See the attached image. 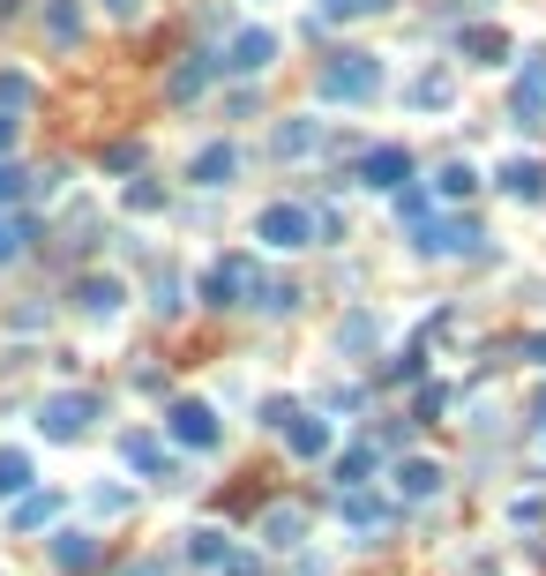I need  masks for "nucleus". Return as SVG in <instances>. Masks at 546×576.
<instances>
[{
    "label": "nucleus",
    "mask_w": 546,
    "mask_h": 576,
    "mask_svg": "<svg viewBox=\"0 0 546 576\" xmlns=\"http://www.w3.org/2000/svg\"><path fill=\"white\" fill-rule=\"evenodd\" d=\"M464 53H471L479 68H494V60H509V38H502V31H487V23H479V31H464Z\"/></svg>",
    "instance_id": "nucleus-11"
},
{
    "label": "nucleus",
    "mask_w": 546,
    "mask_h": 576,
    "mask_svg": "<svg viewBox=\"0 0 546 576\" xmlns=\"http://www.w3.org/2000/svg\"><path fill=\"white\" fill-rule=\"evenodd\" d=\"M322 98L330 105H367V98H382V60L375 53H337L330 68H322Z\"/></svg>",
    "instance_id": "nucleus-1"
},
{
    "label": "nucleus",
    "mask_w": 546,
    "mask_h": 576,
    "mask_svg": "<svg viewBox=\"0 0 546 576\" xmlns=\"http://www.w3.org/2000/svg\"><path fill=\"white\" fill-rule=\"evenodd\" d=\"M397 479H405V494H434V487H442V464H426V456H412V464H405Z\"/></svg>",
    "instance_id": "nucleus-15"
},
{
    "label": "nucleus",
    "mask_w": 546,
    "mask_h": 576,
    "mask_svg": "<svg viewBox=\"0 0 546 576\" xmlns=\"http://www.w3.org/2000/svg\"><path fill=\"white\" fill-rule=\"evenodd\" d=\"M420 247H434V255H464V247H479V225L471 217H450V225H426V240Z\"/></svg>",
    "instance_id": "nucleus-8"
},
{
    "label": "nucleus",
    "mask_w": 546,
    "mask_h": 576,
    "mask_svg": "<svg viewBox=\"0 0 546 576\" xmlns=\"http://www.w3.org/2000/svg\"><path fill=\"white\" fill-rule=\"evenodd\" d=\"M15 188H23V172H15V165H0V203H8Z\"/></svg>",
    "instance_id": "nucleus-21"
},
{
    "label": "nucleus",
    "mask_w": 546,
    "mask_h": 576,
    "mask_svg": "<svg viewBox=\"0 0 546 576\" xmlns=\"http://www.w3.org/2000/svg\"><path fill=\"white\" fill-rule=\"evenodd\" d=\"M45 23H53V45H76V38H83V15H76L68 0H53V8H45Z\"/></svg>",
    "instance_id": "nucleus-13"
},
{
    "label": "nucleus",
    "mask_w": 546,
    "mask_h": 576,
    "mask_svg": "<svg viewBox=\"0 0 546 576\" xmlns=\"http://www.w3.org/2000/svg\"><path fill=\"white\" fill-rule=\"evenodd\" d=\"M232 172H240V158H232V143H211V150L195 158V180H203V188H225Z\"/></svg>",
    "instance_id": "nucleus-10"
},
{
    "label": "nucleus",
    "mask_w": 546,
    "mask_h": 576,
    "mask_svg": "<svg viewBox=\"0 0 546 576\" xmlns=\"http://www.w3.org/2000/svg\"><path fill=\"white\" fill-rule=\"evenodd\" d=\"M270 60H277V38H270V31H240L232 53H225V68H240V76H262Z\"/></svg>",
    "instance_id": "nucleus-4"
},
{
    "label": "nucleus",
    "mask_w": 546,
    "mask_h": 576,
    "mask_svg": "<svg viewBox=\"0 0 546 576\" xmlns=\"http://www.w3.org/2000/svg\"><path fill=\"white\" fill-rule=\"evenodd\" d=\"M90 411H98V405H90V397H53V405L38 411V427H45V434H53V442H76V434H83V427H90Z\"/></svg>",
    "instance_id": "nucleus-3"
},
{
    "label": "nucleus",
    "mask_w": 546,
    "mask_h": 576,
    "mask_svg": "<svg viewBox=\"0 0 546 576\" xmlns=\"http://www.w3.org/2000/svg\"><path fill=\"white\" fill-rule=\"evenodd\" d=\"M15 240H23V233H15V225H0V262H15Z\"/></svg>",
    "instance_id": "nucleus-22"
},
{
    "label": "nucleus",
    "mask_w": 546,
    "mask_h": 576,
    "mask_svg": "<svg viewBox=\"0 0 546 576\" xmlns=\"http://www.w3.org/2000/svg\"><path fill=\"white\" fill-rule=\"evenodd\" d=\"M494 180H502V195H524V203H532V195H546V165H539V158H509Z\"/></svg>",
    "instance_id": "nucleus-6"
},
{
    "label": "nucleus",
    "mask_w": 546,
    "mask_h": 576,
    "mask_svg": "<svg viewBox=\"0 0 546 576\" xmlns=\"http://www.w3.org/2000/svg\"><path fill=\"white\" fill-rule=\"evenodd\" d=\"M315 143H322V127H315V121H299V127H285V135H277V150H293V158H307Z\"/></svg>",
    "instance_id": "nucleus-18"
},
{
    "label": "nucleus",
    "mask_w": 546,
    "mask_h": 576,
    "mask_svg": "<svg viewBox=\"0 0 546 576\" xmlns=\"http://www.w3.org/2000/svg\"><path fill=\"white\" fill-rule=\"evenodd\" d=\"M262 532H270V546H293V539H299V509H277Z\"/></svg>",
    "instance_id": "nucleus-19"
},
{
    "label": "nucleus",
    "mask_w": 546,
    "mask_h": 576,
    "mask_svg": "<svg viewBox=\"0 0 546 576\" xmlns=\"http://www.w3.org/2000/svg\"><path fill=\"white\" fill-rule=\"evenodd\" d=\"M509 113H516V127H546V53H524V76H516Z\"/></svg>",
    "instance_id": "nucleus-2"
},
{
    "label": "nucleus",
    "mask_w": 546,
    "mask_h": 576,
    "mask_svg": "<svg viewBox=\"0 0 546 576\" xmlns=\"http://www.w3.org/2000/svg\"><path fill=\"white\" fill-rule=\"evenodd\" d=\"M8 143H15V113H0V150H8Z\"/></svg>",
    "instance_id": "nucleus-23"
},
{
    "label": "nucleus",
    "mask_w": 546,
    "mask_h": 576,
    "mask_svg": "<svg viewBox=\"0 0 546 576\" xmlns=\"http://www.w3.org/2000/svg\"><path fill=\"white\" fill-rule=\"evenodd\" d=\"M434 188H442V195H471V188H479V172H471V165H442V172H434Z\"/></svg>",
    "instance_id": "nucleus-17"
},
{
    "label": "nucleus",
    "mask_w": 546,
    "mask_h": 576,
    "mask_svg": "<svg viewBox=\"0 0 546 576\" xmlns=\"http://www.w3.org/2000/svg\"><path fill=\"white\" fill-rule=\"evenodd\" d=\"M105 8H113V15H135V8H143V0H105Z\"/></svg>",
    "instance_id": "nucleus-24"
},
{
    "label": "nucleus",
    "mask_w": 546,
    "mask_h": 576,
    "mask_svg": "<svg viewBox=\"0 0 546 576\" xmlns=\"http://www.w3.org/2000/svg\"><path fill=\"white\" fill-rule=\"evenodd\" d=\"M23 479H31V464H23V456H15V450H0V494H15V487H23Z\"/></svg>",
    "instance_id": "nucleus-20"
},
{
    "label": "nucleus",
    "mask_w": 546,
    "mask_h": 576,
    "mask_svg": "<svg viewBox=\"0 0 546 576\" xmlns=\"http://www.w3.org/2000/svg\"><path fill=\"white\" fill-rule=\"evenodd\" d=\"M524 352H532V360H539V368H546V337H532V345H524Z\"/></svg>",
    "instance_id": "nucleus-25"
},
{
    "label": "nucleus",
    "mask_w": 546,
    "mask_h": 576,
    "mask_svg": "<svg viewBox=\"0 0 546 576\" xmlns=\"http://www.w3.org/2000/svg\"><path fill=\"white\" fill-rule=\"evenodd\" d=\"M262 240L270 247H307V210H262Z\"/></svg>",
    "instance_id": "nucleus-5"
},
{
    "label": "nucleus",
    "mask_w": 546,
    "mask_h": 576,
    "mask_svg": "<svg viewBox=\"0 0 546 576\" xmlns=\"http://www.w3.org/2000/svg\"><path fill=\"white\" fill-rule=\"evenodd\" d=\"M240 285H248V262H217V270H211V300H217V307H225Z\"/></svg>",
    "instance_id": "nucleus-14"
},
{
    "label": "nucleus",
    "mask_w": 546,
    "mask_h": 576,
    "mask_svg": "<svg viewBox=\"0 0 546 576\" xmlns=\"http://www.w3.org/2000/svg\"><path fill=\"white\" fill-rule=\"evenodd\" d=\"M83 307H90V315H113V307H121V285H113V278H90V285H83Z\"/></svg>",
    "instance_id": "nucleus-16"
},
{
    "label": "nucleus",
    "mask_w": 546,
    "mask_h": 576,
    "mask_svg": "<svg viewBox=\"0 0 546 576\" xmlns=\"http://www.w3.org/2000/svg\"><path fill=\"white\" fill-rule=\"evenodd\" d=\"M360 172H367V188H405V180H412V158H405V150H367Z\"/></svg>",
    "instance_id": "nucleus-7"
},
{
    "label": "nucleus",
    "mask_w": 546,
    "mask_h": 576,
    "mask_svg": "<svg viewBox=\"0 0 546 576\" xmlns=\"http://www.w3.org/2000/svg\"><path fill=\"white\" fill-rule=\"evenodd\" d=\"M412 105H426V113H442V105H450V76H442V68H426V76L412 82Z\"/></svg>",
    "instance_id": "nucleus-12"
},
{
    "label": "nucleus",
    "mask_w": 546,
    "mask_h": 576,
    "mask_svg": "<svg viewBox=\"0 0 546 576\" xmlns=\"http://www.w3.org/2000/svg\"><path fill=\"white\" fill-rule=\"evenodd\" d=\"M172 434H180V442H195V450H211V442H217V419L203 405H180V411H172Z\"/></svg>",
    "instance_id": "nucleus-9"
}]
</instances>
